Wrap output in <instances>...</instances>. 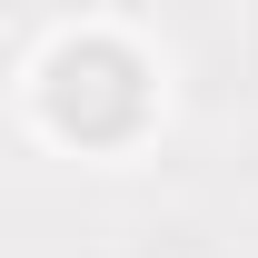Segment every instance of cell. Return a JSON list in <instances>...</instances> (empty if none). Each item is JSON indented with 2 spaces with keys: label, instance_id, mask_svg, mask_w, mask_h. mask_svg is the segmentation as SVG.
Here are the masks:
<instances>
[{
  "label": "cell",
  "instance_id": "obj_1",
  "mask_svg": "<svg viewBox=\"0 0 258 258\" xmlns=\"http://www.w3.org/2000/svg\"><path fill=\"white\" fill-rule=\"evenodd\" d=\"M50 119L80 129V139H119L139 119V60L119 40H70L50 50Z\"/></svg>",
  "mask_w": 258,
  "mask_h": 258
}]
</instances>
